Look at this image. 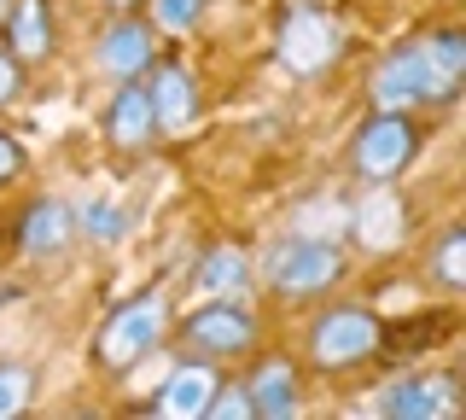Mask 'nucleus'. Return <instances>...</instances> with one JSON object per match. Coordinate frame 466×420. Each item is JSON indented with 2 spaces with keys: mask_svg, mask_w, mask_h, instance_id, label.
Instances as JSON below:
<instances>
[{
  "mask_svg": "<svg viewBox=\"0 0 466 420\" xmlns=\"http://www.w3.org/2000/svg\"><path fill=\"white\" fill-rule=\"evenodd\" d=\"M140 82H146V99H152V118H157V140L193 135L198 118H204V94H198L193 70L181 59H152V70Z\"/></svg>",
  "mask_w": 466,
  "mask_h": 420,
  "instance_id": "nucleus-8",
  "label": "nucleus"
},
{
  "mask_svg": "<svg viewBox=\"0 0 466 420\" xmlns=\"http://www.w3.org/2000/svg\"><path fill=\"white\" fill-rule=\"evenodd\" d=\"M123 228H128V216L106 205V199H87V205L76 210V240H94V245H116L123 240Z\"/></svg>",
  "mask_w": 466,
  "mask_h": 420,
  "instance_id": "nucleus-21",
  "label": "nucleus"
},
{
  "mask_svg": "<svg viewBox=\"0 0 466 420\" xmlns=\"http://www.w3.org/2000/svg\"><path fill=\"white\" fill-rule=\"evenodd\" d=\"M344 240H315V234H286L262 251V263L251 269V281L262 292L286 298V303H315L344 281Z\"/></svg>",
  "mask_w": 466,
  "mask_h": 420,
  "instance_id": "nucleus-2",
  "label": "nucleus"
},
{
  "mask_svg": "<svg viewBox=\"0 0 466 420\" xmlns=\"http://www.w3.org/2000/svg\"><path fill=\"white\" fill-rule=\"evenodd\" d=\"M146 24L157 36H193L204 24V0H146Z\"/></svg>",
  "mask_w": 466,
  "mask_h": 420,
  "instance_id": "nucleus-20",
  "label": "nucleus"
},
{
  "mask_svg": "<svg viewBox=\"0 0 466 420\" xmlns=\"http://www.w3.org/2000/svg\"><path fill=\"white\" fill-rule=\"evenodd\" d=\"M164 339H169V298L157 292V286H146V292L116 303L106 315V327L94 333V368L106 374V380H123V374H135L152 351H164Z\"/></svg>",
  "mask_w": 466,
  "mask_h": 420,
  "instance_id": "nucleus-3",
  "label": "nucleus"
},
{
  "mask_svg": "<svg viewBox=\"0 0 466 420\" xmlns=\"http://www.w3.org/2000/svg\"><path fill=\"white\" fill-rule=\"evenodd\" d=\"M245 397H251V420H291L303 409V374L291 356H262L245 374Z\"/></svg>",
  "mask_w": 466,
  "mask_h": 420,
  "instance_id": "nucleus-11",
  "label": "nucleus"
},
{
  "mask_svg": "<svg viewBox=\"0 0 466 420\" xmlns=\"http://www.w3.org/2000/svg\"><path fill=\"white\" fill-rule=\"evenodd\" d=\"M76 245V210L65 199H29L24 205V222H18V251L29 263H47V257H65Z\"/></svg>",
  "mask_w": 466,
  "mask_h": 420,
  "instance_id": "nucleus-12",
  "label": "nucleus"
},
{
  "mask_svg": "<svg viewBox=\"0 0 466 420\" xmlns=\"http://www.w3.org/2000/svg\"><path fill=\"white\" fill-rule=\"evenodd\" d=\"M24 169H29V158H24V147L0 128V187H12V181H24Z\"/></svg>",
  "mask_w": 466,
  "mask_h": 420,
  "instance_id": "nucleus-24",
  "label": "nucleus"
},
{
  "mask_svg": "<svg viewBox=\"0 0 466 420\" xmlns=\"http://www.w3.org/2000/svg\"><path fill=\"white\" fill-rule=\"evenodd\" d=\"M198 420H251V397H245V380H216L210 391V403H204V415Z\"/></svg>",
  "mask_w": 466,
  "mask_h": 420,
  "instance_id": "nucleus-23",
  "label": "nucleus"
},
{
  "mask_svg": "<svg viewBox=\"0 0 466 420\" xmlns=\"http://www.w3.org/2000/svg\"><path fill=\"white\" fill-rule=\"evenodd\" d=\"M373 415H385V420H449V415H461V385L449 374H408V380H390L373 397Z\"/></svg>",
  "mask_w": 466,
  "mask_h": 420,
  "instance_id": "nucleus-10",
  "label": "nucleus"
},
{
  "mask_svg": "<svg viewBox=\"0 0 466 420\" xmlns=\"http://www.w3.org/2000/svg\"><path fill=\"white\" fill-rule=\"evenodd\" d=\"M152 59H157V30L146 18H135V12L111 18L94 41V70L106 82H135V77L152 70Z\"/></svg>",
  "mask_w": 466,
  "mask_h": 420,
  "instance_id": "nucleus-9",
  "label": "nucleus"
},
{
  "mask_svg": "<svg viewBox=\"0 0 466 420\" xmlns=\"http://www.w3.org/2000/svg\"><path fill=\"white\" fill-rule=\"evenodd\" d=\"M187 286H193L198 298H222V292H239L245 298V286H251V257H245L239 245H210Z\"/></svg>",
  "mask_w": 466,
  "mask_h": 420,
  "instance_id": "nucleus-18",
  "label": "nucleus"
},
{
  "mask_svg": "<svg viewBox=\"0 0 466 420\" xmlns=\"http://www.w3.org/2000/svg\"><path fill=\"white\" fill-rule=\"evenodd\" d=\"M169 327L181 339V356H198V362H239V356L257 351V315L239 292L204 298L198 310H187Z\"/></svg>",
  "mask_w": 466,
  "mask_h": 420,
  "instance_id": "nucleus-5",
  "label": "nucleus"
},
{
  "mask_svg": "<svg viewBox=\"0 0 466 420\" xmlns=\"http://www.w3.org/2000/svg\"><path fill=\"white\" fill-rule=\"evenodd\" d=\"M106 6H116V12H128V6H135V0H106Z\"/></svg>",
  "mask_w": 466,
  "mask_h": 420,
  "instance_id": "nucleus-26",
  "label": "nucleus"
},
{
  "mask_svg": "<svg viewBox=\"0 0 466 420\" xmlns=\"http://www.w3.org/2000/svg\"><path fill=\"white\" fill-rule=\"evenodd\" d=\"M420 269H426V281L437 292H466V228L461 222H443L437 228V240L426 245V257H420Z\"/></svg>",
  "mask_w": 466,
  "mask_h": 420,
  "instance_id": "nucleus-17",
  "label": "nucleus"
},
{
  "mask_svg": "<svg viewBox=\"0 0 466 420\" xmlns=\"http://www.w3.org/2000/svg\"><path fill=\"white\" fill-rule=\"evenodd\" d=\"M379 356H385V322H379L361 298L327 303V310H315L309 327H303V362H309L315 374L344 380V374H361Z\"/></svg>",
  "mask_w": 466,
  "mask_h": 420,
  "instance_id": "nucleus-1",
  "label": "nucleus"
},
{
  "mask_svg": "<svg viewBox=\"0 0 466 420\" xmlns=\"http://www.w3.org/2000/svg\"><path fill=\"white\" fill-rule=\"evenodd\" d=\"M29 397H35V374H29L24 362H0V420L24 415Z\"/></svg>",
  "mask_w": 466,
  "mask_h": 420,
  "instance_id": "nucleus-22",
  "label": "nucleus"
},
{
  "mask_svg": "<svg viewBox=\"0 0 466 420\" xmlns=\"http://www.w3.org/2000/svg\"><path fill=\"white\" fill-rule=\"evenodd\" d=\"M216 380H222V374H216V362L181 356V368L157 385V397L146 403V415H157V420H198L204 403H210V391H216Z\"/></svg>",
  "mask_w": 466,
  "mask_h": 420,
  "instance_id": "nucleus-14",
  "label": "nucleus"
},
{
  "mask_svg": "<svg viewBox=\"0 0 466 420\" xmlns=\"http://www.w3.org/2000/svg\"><path fill=\"white\" fill-rule=\"evenodd\" d=\"M6 6H12V0H0V18H6Z\"/></svg>",
  "mask_w": 466,
  "mask_h": 420,
  "instance_id": "nucleus-27",
  "label": "nucleus"
},
{
  "mask_svg": "<svg viewBox=\"0 0 466 420\" xmlns=\"http://www.w3.org/2000/svg\"><path fill=\"white\" fill-rule=\"evenodd\" d=\"M0 41L12 47V59L18 65H35V59H47L53 53V6L47 0H12L6 6V18H0Z\"/></svg>",
  "mask_w": 466,
  "mask_h": 420,
  "instance_id": "nucleus-15",
  "label": "nucleus"
},
{
  "mask_svg": "<svg viewBox=\"0 0 466 420\" xmlns=\"http://www.w3.org/2000/svg\"><path fill=\"white\" fill-rule=\"evenodd\" d=\"M420 118L414 111H373L368 123L350 135V176H356L361 187H397L408 176V164L420 158Z\"/></svg>",
  "mask_w": 466,
  "mask_h": 420,
  "instance_id": "nucleus-4",
  "label": "nucleus"
},
{
  "mask_svg": "<svg viewBox=\"0 0 466 420\" xmlns=\"http://www.w3.org/2000/svg\"><path fill=\"white\" fill-rule=\"evenodd\" d=\"M368 205L361 210H350V234H356L368 251H390V245L402 240V205H397V193L390 187H368Z\"/></svg>",
  "mask_w": 466,
  "mask_h": 420,
  "instance_id": "nucleus-19",
  "label": "nucleus"
},
{
  "mask_svg": "<svg viewBox=\"0 0 466 420\" xmlns=\"http://www.w3.org/2000/svg\"><path fill=\"white\" fill-rule=\"evenodd\" d=\"M339 53H344V30L327 6H291L280 18V30H274V59L298 82L327 77V70L339 65Z\"/></svg>",
  "mask_w": 466,
  "mask_h": 420,
  "instance_id": "nucleus-6",
  "label": "nucleus"
},
{
  "mask_svg": "<svg viewBox=\"0 0 466 420\" xmlns=\"http://www.w3.org/2000/svg\"><path fill=\"white\" fill-rule=\"evenodd\" d=\"M18 94H24V65L12 59V47L0 41V106H12Z\"/></svg>",
  "mask_w": 466,
  "mask_h": 420,
  "instance_id": "nucleus-25",
  "label": "nucleus"
},
{
  "mask_svg": "<svg viewBox=\"0 0 466 420\" xmlns=\"http://www.w3.org/2000/svg\"><path fill=\"white\" fill-rule=\"evenodd\" d=\"M106 140L116 152H146L157 140V118H152V99H146V82H111V106H106Z\"/></svg>",
  "mask_w": 466,
  "mask_h": 420,
  "instance_id": "nucleus-13",
  "label": "nucleus"
},
{
  "mask_svg": "<svg viewBox=\"0 0 466 420\" xmlns=\"http://www.w3.org/2000/svg\"><path fill=\"white\" fill-rule=\"evenodd\" d=\"M368 106L373 111H426V106H443L437 99V77H431V59H426V36H408L385 59L373 65L368 77Z\"/></svg>",
  "mask_w": 466,
  "mask_h": 420,
  "instance_id": "nucleus-7",
  "label": "nucleus"
},
{
  "mask_svg": "<svg viewBox=\"0 0 466 420\" xmlns=\"http://www.w3.org/2000/svg\"><path fill=\"white\" fill-rule=\"evenodd\" d=\"M426 59H431V77H437V99L455 106L461 88H466V30H455V24L426 30Z\"/></svg>",
  "mask_w": 466,
  "mask_h": 420,
  "instance_id": "nucleus-16",
  "label": "nucleus"
}]
</instances>
